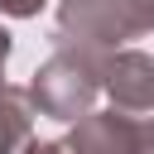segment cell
Instances as JSON below:
<instances>
[{"mask_svg":"<svg viewBox=\"0 0 154 154\" xmlns=\"http://www.w3.org/2000/svg\"><path fill=\"white\" fill-rule=\"evenodd\" d=\"M96 91H106V58L91 48H63L34 72V87H29L34 106L58 120H77Z\"/></svg>","mask_w":154,"mask_h":154,"instance_id":"6da1fadb","label":"cell"},{"mask_svg":"<svg viewBox=\"0 0 154 154\" xmlns=\"http://www.w3.org/2000/svg\"><path fill=\"white\" fill-rule=\"evenodd\" d=\"M144 29H154V14L144 10V0H63L58 5V34L91 53L125 43Z\"/></svg>","mask_w":154,"mask_h":154,"instance_id":"7a4b0ae2","label":"cell"},{"mask_svg":"<svg viewBox=\"0 0 154 154\" xmlns=\"http://www.w3.org/2000/svg\"><path fill=\"white\" fill-rule=\"evenodd\" d=\"M67 154H154V116L96 111L72 130Z\"/></svg>","mask_w":154,"mask_h":154,"instance_id":"3957f363","label":"cell"},{"mask_svg":"<svg viewBox=\"0 0 154 154\" xmlns=\"http://www.w3.org/2000/svg\"><path fill=\"white\" fill-rule=\"evenodd\" d=\"M106 91L125 116H154V63L144 53L106 58Z\"/></svg>","mask_w":154,"mask_h":154,"instance_id":"277c9868","label":"cell"},{"mask_svg":"<svg viewBox=\"0 0 154 154\" xmlns=\"http://www.w3.org/2000/svg\"><path fill=\"white\" fill-rule=\"evenodd\" d=\"M38 5H43V0H0V10H5V14H34Z\"/></svg>","mask_w":154,"mask_h":154,"instance_id":"5b68a950","label":"cell"},{"mask_svg":"<svg viewBox=\"0 0 154 154\" xmlns=\"http://www.w3.org/2000/svg\"><path fill=\"white\" fill-rule=\"evenodd\" d=\"M24 154H63L58 144H24Z\"/></svg>","mask_w":154,"mask_h":154,"instance_id":"8992f818","label":"cell"},{"mask_svg":"<svg viewBox=\"0 0 154 154\" xmlns=\"http://www.w3.org/2000/svg\"><path fill=\"white\" fill-rule=\"evenodd\" d=\"M5 58H10V34L0 29V67H5Z\"/></svg>","mask_w":154,"mask_h":154,"instance_id":"52a82bcc","label":"cell"},{"mask_svg":"<svg viewBox=\"0 0 154 154\" xmlns=\"http://www.w3.org/2000/svg\"><path fill=\"white\" fill-rule=\"evenodd\" d=\"M144 10H149V14H154V0H144Z\"/></svg>","mask_w":154,"mask_h":154,"instance_id":"ba28073f","label":"cell"}]
</instances>
